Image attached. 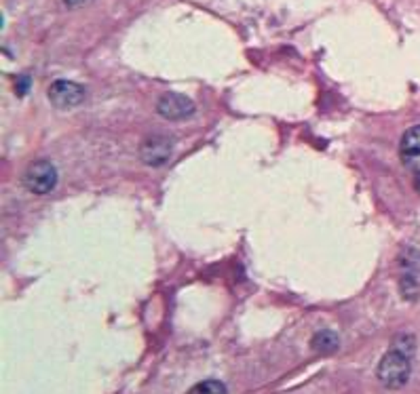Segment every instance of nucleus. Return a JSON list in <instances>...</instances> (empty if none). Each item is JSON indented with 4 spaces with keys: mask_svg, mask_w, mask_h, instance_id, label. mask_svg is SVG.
<instances>
[{
    "mask_svg": "<svg viewBox=\"0 0 420 394\" xmlns=\"http://www.w3.org/2000/svg\"><path fill=\"white\" fill-rule=\"evenodd\" d=\"M157 112L165 121H186L197 112V104L182 93H165L157 104Z\"/></svg>",
    "mask_w": 420,
    "mask_h": 394,
    "instance_id": "obj_4",
    "label": "nucleus"
},
{
    "mask_svg": "<svg viewBox=\"0 0 420 394\" xmlns=\"http://www.w3.org/2000/svg\"><path fill=\"white\" fill-rule=\"evenodd\" d=\"M416 192H419V195H420V176H419V178H416Z\"/></svg>",
    "mask_w": 420,
    "mask_h": 394,
    "instance_id": "obj_11",
    "label": "nucleus"
},
{
    "mask_svg": "<svg viewBox=\"0 0 420 394\" xmlns=\"http://www.w3.org/2000/svg\"><path fill=\"white\" fill-rule=\"evenodd\" d=\"M23 186L32 195H49L57 186V169L51 161H34L23 171Z\"/></svg>",
    "mask_w": 420,
    "mask_h": 394,
    "instance_id": "obj_2",
    "label": "nucleus"
},
{
    "mask_svg": "<svg viewBox=\"0 0 420 394\" xmlns=\"http://www.w3.org/2000/svg\"><path fill=\"white\" fill-rule=\"evenodd\" d=\"M49 101L59 110L76 108L85 101V87L74 80L59 78L49 87Z\"/></svg>",
    "mask_w": 420,
    "mask_h": 394,
    "instance_id": "obj_3",
    "label": "nucleus"
},
{
    "mask_svg": "<svg viewBox=\"0 0 420 394\" xmlns=\"http://www.w3.org/2000/svg\"><path fill=\"white\" fill-rule=\"evenodd\" d=\"M338 346H340V338L332 329L317 331L311 340V348L319 355H332L338 350Z\"/></svg>",
    "mask_w": 420,
    "mask_h": 394,
    "instance_id": "obj_8",
    "label": "nucleus"
},
{
    "mask_svg": "<svg viewBox=\"0 0 420 394\" xmlns=\"http://www.w3.org/2000/svg\"><path fill=\"white\" fill-rule=\"evenodd\" d=\"M412 249H406L404 251V255H402V278H400V289H402V295L406 297V300H414L416 295L420 293V259L414 264L412 259Z\"/></svg>",
    "mask_w": 420,
    "mask_h": 394,
    "instance_id": "obj_7",
    "label": "nucleus"
},
{
    "mask_svg": "<svg viewBox=\"0 0 420 394\" xmlns=\"http://www.w3.org/2000/svg\"><path fill=\"white\" fill-rule=\"evenodd\" d=\"M87 2H91V0H64V4H66L68 8H78V6H83V4H87Z\"/></svg>",
    "mask_w": 420,
    "mask_h": 394,
    "instance_id": "obj_10",
    "label": "nucleus"
},
{
    "mask_svg": "<svg viewBox=\"0 0 420 394\" xmlns=\"http://www.w3.org/2000/svg\"><path fill=\"white\" fill-rule=\"evenodd\" d=\"M172 152H174V144H172L169 137H165V135H152V137H148L142 144L140 159L148 167H163L172 159Z\"/></svg>",
    "mask_w": 420,
    "mask_h": 394,
    "instance_id": "obj_5",
    "label": "nucleus"
},
{
    "mask_svg": "<svg viewBox=\"0 0 420 394\" xmlns=\"http://www.w3.org/2000/svg\"><path fill=\"white\" fill-rule=\"evenodd\" d=\"M400 159L406 169L420 176V125L410 127L400 144Z\"/></svg>",
    "mask_w": 420,
    "mask_h": 394,
    "instance_id": "obj_6",
    "label": "nucleus"
},
{
    "mask_svg": "<svg viewBox=\"0 0 420 394\" xmlns=\"http://www.w3.org/2000/svg\"><path fill=\"white\" fill-rule=\"evenodd\" d=\"M410 376H412V357L393 348L389 350L380 363H378V369H376V378L378 382L389 388V390H400L404 388L408 382H410Z\"/></svg>",
    "mask_w": 420,
    "mask_h": 394,
    "instance_id": "obj_1",
    "label": "nucleus"
},
{
    "mask_svg": "<svg viewBox=\"0 0 420 394\" xmlns=\"http://www.w3.org/2000/svg\"><path fill=\"white\" fill-rule=\"evenodd\" d=\"M186 394H226V386L220 380H205L195 384Z\"/></svg>",
    "mask_w": 420,
    "mask_h": 394,
    "instance_id": "obj_9",
    "label": "nucleus"
}]
</instances>
